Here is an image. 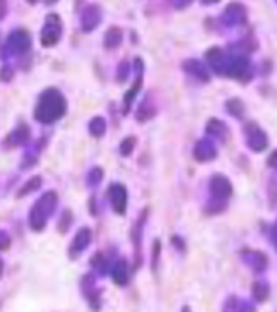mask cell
<instances>
[{"label":"cell","instance_id":"29","mask_svg":"<svg viewBox=\"0 0 277 312\" xmlns=\"http://www.w3.org/2000/svg\"><path fill=\"white\" fill-rule=\"evenodd\" d=\"M135 144H137V138H135V136H127V138L121 141L120 146H118L120 154L123 156V158H129V156L134 153Z\"/></svg>","mask_w":277,"mask_h":312},{"label":"cell","instance_id":"11","mask_svg":"<svg viewBox=\"0 0 277 312\" xmlns=\"http://www.w3.org/2000/svg\"><path fill=\"white\" fill-rule=\"evenodd\" d=\"M147 216H149V209L145 208L142 209L140 216L137 218L135 225H132V230H130V240H132L134 247H135V257H137V262H135V268H140L142 264V235H144V227H145V221H147Z\"/></svg>","mask_w":277,"mask_h":312},{"label":"cell","instance_id":"6","mask_svg":"<svg viewBox=\"0 0 277 312\" xmlns=\"http://www.w3.org/2000/svg\"><path fill=\"white\" fill-rule=\"evenodd\" d=\"M62 33H64V23L58 14H50L46 16L45 26L41 28L40 41L45 48L55 47L58 41L62 40Z\"/></svg>","mask_w":277,"mask_h":312},{"label":"cell","instance_id":"43","mask_svg":"<svg viewBox=\"0 0 277 312\" xmlns=\"http://www.w3.org/2000/svg\"><path fill=\"white\" fill-rule=\"evenodd\" d=\"M200 2L204 6H212V4H217V2H221V0H200Z\"/></svg>","mask_w":277,"mask_h":312},{"label":"cell","instance_id":"12","mask_svg":"<svg viewBox=\"0 0 277 312\" xmlns=\"http://www.w3.org/2000/svg\"><path fill=\"white\" fill-rule=\"evenodd\" d=\"M241 259L246 266L250 268L255 275H262L269 270V256L262 251H248V249H243L241 251Z\"/></svg>","mask_w":277,"mask_h":312},{"label":"cell","instance_id":"36","mask_svg":"<svg viewBox=\"0 0 277 312\" xmlns=\"http://www.w3.org/2000/svg\"><path fill=\"white\" fill-rule=\"evenodd\" d=\"M265 237H267V240L270 242V246L275 249V223H270V225L265 228Z\"/></svg>","mask_w":277,"mask_h":312},{"label":"cell","instance_id":"7","mask_svg":"<svg viewBox=\"0 0 277 312\" xmlns=\"http://www.w3.org/2000/svg\"><path fill=\"white\" fill-rule=\"evenodd\" d=\"M132 71H135V81H134V84L132 87L125 93V96H123V114L127 115L130 108H132V103L135 101V98H137V95H139V91L142 90V84H144V71H145V67H144V62H142V58L140 57H135L134 58V62H132Z\"/></svg>","mask_w":277,"mask_h":312},{"label":"cell","instance_id":"31","mask_svg":"<svg viewBox=\"0 0 277 312\" xmlns=\"http://www.w3.org/2000/svg\"><path fill=\"white\" fill-rule=\"evenodd\" d=\"M105 177V170L101 167H92L87 173V185L89 187H96V185L101 184V180Z\"/></svg>","mask_w":277,"mask_h":312},{"label":"cell","instance_id":"9","mask_svg":"<svg viewBox=\"0 0 277 312\" xmlns=\"http://www.w3.org/2000/svg\"><path fill=\"white\" fill-rule=\"evenodd\" d=\"M106 196H108V201L113 208V211L120 216H125L127 214V206H129V191L123 184H116L113 182L106 191Z\"/></svg>","mask_w":277,"mask_h":312},{"label":"cell","instance_id":"1","mask_svg":"<svg viewBox=\"0 0 277 312\" xmlns=\"http://www.w3.org/2000/svg\"><path fill=\"white\" fill-rule=\"evenodd\" d=\"M67 114V98L58 87H46L40 93L33 117L43 125H52Z\"/></svg>","mask_w":277,"mask_h":312},{"label":"cell","instance_id":"5","mask_svg":"<svg viewBox=\"0 0 277 312\" xmlns=\"http://www.w3.org/2000/svg\"><path fill=\"white\" fill-rule=\"evenodd\" d=\"M243 134H245V143L254 153H262L269 148V136L264 129L260 127L257 122H246L243 127Z\"/></svg>","mask_w":277,"mask_h":312},{"label":"cell","instance_id":"25","mask_svg":"<svg viewBox=\"0 0 277 312\" xmlns=\"http://www.w3.org/2000/svg\"><path fill=\"white\" fill-rule=\"evenodd\" d=\"M89 264L92 266V270L96 271V275H99V276H105L106 273L110 271V266H111V262L108 257L105 256V252H96L94 256L91 257V261H89Z\"/></svg>","mask_w":277,"mask_h":312},{"label":"cell","instance_id":"39","mask_svg":"<svg viewBox=\"0 0 277 312\" xmlns=\"http://www.w3.org/2000/svg\"><path fill=\"white\" fill-rule=\"evenodd\" d=\"M238 304H240V302H238L235 297H230V300L224 302V307H222V309H224V310H235V309H238Z\"/></svg>","mask_w":277,"mask_h":312},{"label":"cell","instance_id":"26","mask_svg":"<svg viewBox=\"0 0 277 312\" xmlns=\"http://www.w3.org/2000/svg\"><path fill=\"white\" fill-rule=\"evenodd\" d=\"M224 110L231 117H235V119H238V120H241L243 117H245V114H246V106H245V103H243V100L241 98H236V96H235V98L226 100Z\"/></svg>","mask_w":277,"mask_h":312},{"label":"cell","instance_id":"24","mask_svg":"<svg viewBox=\"0 0 277 312\" xmlns=\"http://www.w3.org/2000/svg\"><path fill=\"white\" fill-rule=\"evenodd\" d=\"M251 297L255 299V302L259 304H264L270 299V285L269 281L265 280H257L254 285H251Z\"/></svg>","mask_w":277,"mask_h":312},{"label":"cell","instance_id":"27","mask_svg":"<svg viewBox=\"0 0 277 312\" xmlns=\"http://www.w3.org/2000/svg\"><path fill=\"white\" fill-rule=\"evenodd\" d=\"M87 129H89V134L92 136V138H96V139L103 138V136L106 134V120H105V117H101V115L92 117V119L89 120V125H87Z\"/></svg>","mask_w":277,"mask_h":312},{"label":"cell","instance_id":"8","mask_svg":"<svg viewBox=\"0 0 277 312\" xmlns=\"http://www.w3.org/2000/svg\"><path fill=\"white\" fill-rule=\"evenodd\" d=\"M209 194H211V199H214V201L228 203L233 196L231 180L222 173H214L209 179Z\"/></svg>","mask_w":277,"mask_h":312},{"label":"cell","instance_id":"16","mask_svg":"<svg viewBox=\"0 0 277 312\" xmlns=\"http://www.w3.org/2000/svg\"><path fill=\"white\" fill-rule=\"evenodd\" d=\"M228 55H230V53L224 52V50H222V48H219V47H212V48H209V50L206 52L207 65L211 67V71H212L216 76L224 77L226 64H228Z\"/></svg>","mask_w":277,"mask_h":312},{"label":"cell","instance_id":"13","mask_svg":"<svg viewBox=\"0 0 277 312\" xmlns=\"http://www.w3.org/2000/svg\"><path fill=\"white\" fill-rule=\"evenodd\" d=\"M219 21L224 24L226 28L241 26V24L246 23V9L243 7V4L233 2L224 9V12L221 14Z\"/></svg>","mask_w":277,"mask_h":312},{"label":"cell","instance_id":"17","mask_svg":"<svg viewBox=\"0 0 277 312\" xmlns=\"http://www.w3.org/2000/svg\"><path fill=\"white\" fill-rule=\"evenodd\" d=\"M101 19H103V11L98 4H91L87 6L81 14V29L84 33L94 31L96 28L101 24Z\"/></svg>","mask_w":277,"mask_h":312},{"label":"cell","instance_id":"3","mask_svg":"<svg viewBox=\"0 0 277 312\" xmlns=\"http://www.w3.org/2000/svg\"><path fill=\"white\" fill-rule=\"evenodd\" d=\"M254 74L255 69L246 55H241V53H230L228 55L224 77H233V79H238L241 82H248Z\"/></svg>","mask_w":277,"mask_h":312},{"label":"cell","instance_id":"33","mask_svg":"<svg viewBox=\"0 0 277 312\" xmlns=\"http://www.w3.org/2000/svg\"><path fill=\"white\" fill-rule=\"evenodd\" d=\"M132 72V64L125 58V60H121L118 64V69H116V81L118 82H125L127 81L129 74Z\"/></svg>","mask_w":277,"mask_h":312},{"label":"cell","instance_id":"19","mask_svg":"<svg viewBox=\"0 0 277 312\" xmlns=\"http://www.w3.org/2000/svg\"><path fill=\"white\" fill-rule=\"evenodd\" d=\"M193 158L198 163H209L217 158V148L214 146V141L211 138L198 139L195 148H193Z\"/></svg>","mask_w":277,"mask_h":312},{"label":"cell","instance_id":"18","mask_svg":"<svg viewBox=\"0 0 277 312\" xmlns=\"http://www.w3.org/2000/svg\"><path fill=\"white\" fill-rule=\"evenodd\" d=\"M182 71L185 72V74L192 76L193 79H197L198 82L211 81V72H209L207 65L198 60V58H187V60H183Z\"/></svg>","mask_w":277,"mask_h":312},{"label":"cell","instance_id":"34","mask_svg":"<svg viewBox=\"0 0 277 312\" xmlns=\"http://www.w3.org/2000/svg\"><path fill=\"white\" fill-rule=\"evenodd\" d=\"M150 256H153V259H150V268H153V271L156 273L158 264H159V257H161V240H158V238L153 242V251H150Z\"/></svg>","mask_w":277,"mask_h":312},{"label":"cell","instance_id":"28","mask_svg":"<svg viewBox=\"0 0 277 312\" xmlns=\"http://www.w3.org/2000/svg\"><path fill=\"white\" fill-rule=\"evenodd\" d=\"M41 184H43V179L40 177V175H35V177H31V179H29L26 184H22V187L17 191L16 197L21 199V197H24V196H28V194L36 192L38 189L41 187Z\"/></svg>","mask_w":277,"mask_h":312},{"label":"cell","instance_id":"45","mask_svg":"<svg viewBox=\"0 0 277 312\" xmlns=\"http://www.w3.org/2000/svg\"><path fill=\"white\" fill-rule=\"evenodd\" d=\"M2 273H4V261L0 259V276H2Z\"/></svg>","mask_w":277,"mask_h":312},{"label":"cell","instance_id":"14","mask_svg":"<svg viewBox=\"0 0 277 312\" xmlns=\"http://www.w3.org/2000/svg\"><path fill=\"white\" fill-rule=\"evenodd\" d=\"M29 141H31V129H29L28 124L21 122L11 134L6 136V139H4V143H2V148L14 149V148H19V146H28Z\"/></svg>","mask_w":277,"mask_h":312},{"label":"cell","instance_id":"30","mask_svg":"<svg viewBox=\"0 0 277 312\" xmlns=\"http://www.w3.org/2000/svg\"><path fill=\"white\" fill-rule=\"evenodd\" d=\"M72 223H74V214H72L70 209L67 208V209H64V213H62L60 220H58L57 230L60 233H67V232H69V228L72 227Z\"/></svg>","mask_w":277,"mask_h":312},{"label":"cell","instance_id":"4","mask_svg":"<svg viewBox=\"0 0 277 312\" xmlns=\"http://www.w3.org/2000/svg\"><path fill=\"white\" fill-rule=\"evenodd\" d=\"M33 40L31 35L26 31V29H14L11 35L7 36V41L4 45V53L2 57H21L24 53H28L31 50Z\"/></svg>","mask_w":277,"mask_h":312},{"label":"cell","instance_id":"22","mask_svg":"<svg viewBox=\"0 0 277 312\" xmlns=\"http://www.w3.org/2000/svg\"><path fill=\"white\" fill-rule=\"evenodd\" d=\"M156 114H158V106H156V103H154L153 98H150V95H149L147 98L140 103L137 112H135V120H137L139 124H145V122H149L150 119H154Z\"/></svg>","mask_w":277,"mask_h":312},{"label":"cell","instance_id":"21","mask_svg":"<svg viewBox=\"0 0 277 312\" xmlns=\"http://www.w3.org/2000/svg\"><path fill=\"white\" fill-rule=\"evenodd\" d=\"M108 273L111 275V278H113L115 285H118V286L129 285V281H130V266H129L127 259H116L115 262H111Z\"/></svg>","mask_w":277,"mask_h":312},{"label":"cell","instance_id":"2","mask_svg":"<svg viewBox=\"0 0 277 312\" xmlns=\"http://www.w3.org/2000/svg\"><path fill=\"white\" fill-rule=\"evenodd\" d=\"M58 206V194L55 191H46L29 209L28 223L33 232H43L48 220L53 216Z\"/></svg>","mask_w":277,"mask_h":312},{"label":"cell","instance_id":"32","mask_svg":"<svg viewBox=\"0 0 277 312\" xmlns=\"http://www.w3.org/2000/svg\"><path fill=\"white\" fill-rule=\"evenodd\" d=\"M228 208V203L222 201H214V199H209L207 204L204 206V213L206 214H219Z\"/></svg>","mask_w":277,"mask_h":312},{"label":"cell","instance_id":"35","mask_svg":"<svg viewBox=\"0 0 277 312\" xmlns=\"http://www.w3.org/2000/svg\"><path fill=\"white\" fill-rule=\"evenodd\" d=\"M14 79V69L12 65L4 64L0 67V82H11Z\"/></svg>","mask_w":277,"mask_h":312},{"label":"cell","instance_id":"20","mask_svg":"<svg viewBox=\"0 0 277 312\" xmlns=\"http://www.w3.org/2000/svg\"><path fill=\"white\" fill-rule=\"evenodd\" d=\"M206 134L212 141H219L221 144H226L230 139V129L221 119H209L206 124Z\"/></svg>","mask_w":277,"mask_h":312},{"label":"cell","instance_id":"40","mask_svg":"<svg viewBox=\"0 0 277 312\" xmlns=\"http://www.w3.org/2000/svg\"><path fill=\"white\" fill-rule=\"evenodd\" d=\"M9 12V4L7 0H0V21H4Z\"/></svg>","mask_w":277,"mask_h":312},{"label":"cell","instance_id":"37","mask_svg":"<svg viewBox=\"0 0 277 312\" xmlns=\"http://www.w3.org/2000/svg\"><path fill=\"white\" fill-rule=\"evenodd\" d=\"M171 246H174L178 249L180 252H185L187 251V243H185V240L180 235H173L171 237Z\"/></svg>","mask_w":277,"mask_h":312},{"label":"cell","instance_id":"42","mask_svg":"<svg viewBox=\"0 0 277 312\" xmlns=\"http://www.w3.org/2000/svg\"><path fill=\"white\" fill-rule=\"evenodd\" d=\"M267 165H269L270 168H275V151H272L269 160H267Z\"/></svg>","mask_w":277,"mask_h":312},{"label":"cell","instance_id":"23","mask_svg":"<svg viewBox=\"0 0 277 312\" xmlns=\"http://www.w3.org/2000/svg\"><path fill=\"white\" fill-rule=\"evenodd\" d=\"M121 41H123V33H121V29L118 26L108 28V31L105 33V40H103L106 50H115V48H118L121 45Z\"/></svg>","mask_w":277,"mask_h":312},{"label":"cell","instance_id":"44","mask_svg":"<svg viewBox=\"0 0 277 312\" xmlns=\"http://www.w3.org/2000/svg\"><path fill=\"white\" fill-rule=\"evenodd\" d=\"M57 2H58V0H45L46 6H53V4H57Z\"/></svg>","mask_w":277,"mask_h":312},{"label":"cell","instance_id":"38","mask_svg":"<svg viewBox=\"0 0 277 312\" xmlns=\"http://www.w3.org/2000/svg\"><path fill=\"white\" fill-rule=\"evenodd\" d=\"M11 246V238L4 230H0V251H6Z\"/></svg>","mask_w":277,"mask_h":312},{"label":"cell","instance_id":"46","mask_svg":"<svg viewBox=\"0 0 277 312\" xmlns=\"http://www.w3.org/2000/svg\"><path fill=\"white\" fill-rule=\"evenodd\" d=\"M26 2L29 4V6H35V4L38 2V0H26Z\"/></svg>","mask_w":277,"mask_h":312},{"label":"cell","instance_id":"15","mask_svg":"<svg viewBox=\"0 0 277 312\" xmlns=\"http://www.w3.org/2000/svg\"><path fill=\"white\" fill-rule=\"evenodd\" d=\"M92 242V230L89 227H82L79 228V232L75 233V237L72 238L70 246H69V257L72 261H75L82 252L86 251L87 247L91 246Z\"/></svg>","mask_w":277,"mask_h":312},{"label":"cell","instance_id":"41","mask_svg":"<svg viewBox=\"0 0 277 312\" xmlns=\"http://www.w3.org/2000/svg\"><path fill=\"white\" fill-rule=\"evenodd\" d=\"M192 4V0H174V7L177 9H185Z\"/></svg>","mask_w":277,"mask_h":312},{"label":"cell","instance_id":"10","mask_svg":"<svg viewBox=\"0 0 277 312\" xmlns=\"http://www.w3.org/2000/svg\"><path fill=\"white\" fill-rule=\"evenodd\" d=\"M81 292L84 299L89 304V309L99 310L101 309V290L96 286L94 275H84L81 280Z\"/></svg>","mask_w":277,"mask_h":312}]
</instances>
